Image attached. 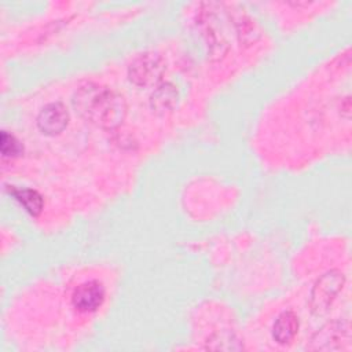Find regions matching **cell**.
<instances>
[{
  "label": "cell",
  "instance_id": "ba28073f",
  "mask_svg": "<svg viewBox=\"0 0 352 352\" xmlns=\"http://www.w3.org/2000/svg\"><path fill=\"white\" fill-rule=\"evenodd\" d=\"M15 199L29 212L32 216H37L43 210V197L32 188H15L11 191Z\"/></svg>",
  "mask_w": 352,
  "mask_h": 352
},
{
  "label": "cell",
  "instance_id": "3957f363",
  "mask_svg": "<svg viewBox=\"0 0 352 352\" xmlns=\"http://www.w3.org/2000/svg\"><path fill=\"white\" fill-rule=\"evenodd\" d=\"M349 326L348 322H330L320 327L309 341V349L337 351L349 348Z\"/></svg>",
  "mask_w": 352,
  "mask_h": 352
},
{
  "label": "cell",
  "instance_id": "52a82bcc",
  "mask_svg": "<svg viewBox=\"0 0 352 352\" xmlns=\"http://www.w3.org/2000/svg\"><path fill=\"white\" fill-rule=\"evenodd\" d=\"M298 326L300 323L297 315L292 311H285L276 318L272 326V337L278 344H289L296 337Z\"/></svg>",
  "mask_w": 352,
  "mask_h": 352
},
{
  "label": "cell",
  "instance_id": "30bf717a",
  "mask_svg": "<svg viewBox=\"0 0 352 352\" xmlns=\"http://www.w3.org/2000/svg\"><path fill=\"white\" fill-rule=\"evenodd\" d=\"M0 150L4 158H14L23 151V147L14 135L3 131L0 136Z\"/></svg>",
  "mask_w": 352,
  "mask_h": 352
},
{
  "label": "cell",
  "instance_id": "9c48e42d",
  "mask_svg": "<svg viewBox=\"0 0 352 352\" xmlns=\"http://www.w3.org/2000/svg\"><path fill=\"white\" fill-rule=\"evenodd\" d=\"M176 98H177V92H176L175 87L172 84H164L153 92L151 99H150L151 107L155 111L164 113V111L172 109V106L176 102Z\"/></svg>",
  "mask_w": 352,
  "mask_h": 352
},
{
  "label": "cell",
  "instance_id": "6da1fadb",
  "mask_svg": "<svg viewBox=\"0 0 352 352\" xmlns=\"http://www.w3.org/2000/svg\"><path fill=\"white\" fill-rule=\"evenodd\" d=\"M73 106L81 117L103 129L117 128L126 114L122 95L94 82H88L76 91Z\"/></svg>",
  "mask_w": 352,
  "mask_h": 352
},
{
  "label": "cell",
  "instance_id": "7a4b0ae2",
  "mask_svg": "<svg viewBox=\"0 0 352 352\" xmlns=\"http://www.w3.org/2000/svg\"><path fill=\"white\" fill-rule=\"evenodd\" d=\"M345 282L342 272L331 270L323 274L315 283L311 292L309 307L315 315H323L329 311L330 305L341 292Z\"/></svg>",
  "mask_w": 352,
  "mask_h": 352
},
{
  "label": "cell",
  "instance_id": "277c9868",
  "mask_svg": "<svg viewBox=\"0 0 352 352\" xmlns=\"http://www.w3.org/2000/svg\"><path fill=\"white\" fill-rule=\"evenodd\" d=\"M165 66L160 55L146 52L138 56L129 66V80L136 85H150L161 80Z\"/></svg>",
  "mask_w": 352,
  "mask_h": 352
},
{
  "label": "cell",
  "instance_id": "5b68a950",
  "mask_svg": "<svg viewBox=\"0 0 352 352\" xmlns=\"http://www.w3.org/2000/svg\"><path fill=\"white\" fill-rule=\"evenodd\" d=\"M69 121V113L63 103L54 102L41 109L37 116V126L41 133L55 136L60 133Z\"/></svg>",
  "mask_w": 352,
  "mask_h": 352
},
{
  "label": "cell",
  "instance_id": "8992f818",
  "mask_svg": "<svg viewBox=\"0 0 352 352\" xmlns=\"http://www.w3.org/2000/svg\"><path fill=\"white\" fill-rule=\"evenodd\" d=\"M104 300V287L98 280H88L81 283L73 293V307L80 312L96 311Z\"/></svg>",
  "mask_w": 352,
  "mask_h": 352
}]
</instances>
